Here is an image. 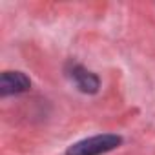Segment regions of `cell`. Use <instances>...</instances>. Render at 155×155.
Here are the masks:
<instances>
[{"instance_id": "obj_3", "label": "cell", "mask_w": 155, "mask_h": 155, "mask_svg": "<svg viewBox=\"0 0 155 155\" xmlns=\"http://www.w3.org/2000/svg\"><path fill=\"white\" fill-rule=\"evenodd\" d=\"M71 79L75 81L77 86H79V90L84 91V93H95L99 90V79L91 71L84 69L82 66H73Z\"/></svg>"}, {"instance_id": "obj_1", "label": "cell", "mask_w": 155, "mask_h": 155, "mask_svg": "<svg viewBox=\"0 0 155 155\" xmlns=\"http://www.w3.org/2000/svg\"><path fill=\"white\" fill-rule=\"evenodd\" d=\"M120 144V137L117 135H97L86 140L73 144L68 150V155H101Z\"/></svg>"}, {"instance_id": "obj_2", "label": "cell", "mask_w": 155, "mask_h": 155, "mask_svg": "<svg viewBox=\"0 0 155 155\" xmlns=\"http://www.w3.org/2000/svg\"><path fill=\"white\" fill-rule=\"evenodd\" d=\"M29 90V79L20 71H6L0 79V93L2 95H17Z\"/></svg>"}]
</instances>
